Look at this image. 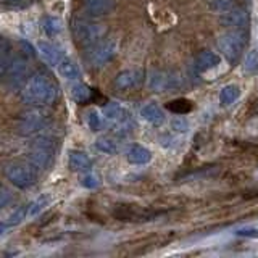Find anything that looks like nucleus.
<instances>
[{
    "label": "nucleus",
    "mask_w": 258,
    "mask_h": 258,
    "mask_svg": "<svg viewBox=\"0 0 258 258\" xmlns=\"http://www.w3.org/2000/svg\"><path fill=\"white\" fill-rule=\"evenodd\" d=\"M95 149L105 153V155H115L118 152V144L111 139V137H100L95 142Z\"/></svg>",
    "instance_id": "nucleus-24"
},
{
    "label": "nucleus",
    "mask_w": 258,
    "mask_h": 258,
    "mask_svg": "<svg viewBox=\"0 0 258 258\" xmlns=\"http://www.w3.org/2000/svg\"><path fill=\"white\" fill-rule=\"evenodd\" d=\"M126 158L133 165H147L152 160V153L142 145H131L126 150Z\"/></svg>",
    "instance_id": "nucleus-14"
},
{
    "label": "nucleus",
    "mask_w": 258,
    "mask_h": 258,
    "mask_svg": "<svg viewBox=\"0 0 258 258\" xmlns=\"http://www.w3.org/2000/svg\"><path fill=\"white\" fill-rule=\"evenodd\" d=\"M56 67H58L60 76L64 78V79H68V81H76L81 76V70L78 67V63L73 58H68V56L61 58Z\"/></svg>",
    "instance_id": "nucleus-16"
},
{
    "label": "nucleus",
    "mask_w": 258,
    "mask_h": 258,
    "mask_svg": "<svg viewBox=\"0 0 258 258\" xmlns=\"http://www.w3.org/2000/svg\"><path fill=\"white\" fill-rule=\"evenodd\" d=\"M208 7L215 13H226L236 7V0H210Z\"/></svg>",
    "instance_id": "nucleus-26"
},
{
    "label": "nucleus",
    "mask_w": 258,
    "mask_h": 258,
    "mask_svg": "<svg viewBox=\"0 0 258 258\" xmlns=\"http://www.w3.org/2000/svg\"><path fill=\"white\" fill-rule=\"evenodd\" d=\"M37 52L40 53V56L52 67H56L58 61L61 60V52L60 48L53 45L52 42H47V40H39L37 42Z\"/></svg>",
    "instance_id": "nucleus-13"
},
{
    "label": "nucleus",
    "mask_w": 258,
    "mask_h": 258,
    "mask_svg": "<svg viewBox=\"0 0 258 258\" xmlns=\"http://www.w3.org/2000/svg\"><path fill=\"white\" fill-rule=\"evenodd\" d=\"M239 94H240V91H239L237 86H234V84L224 86L221 89V94H220V102L223 105H232L239 99Z\"/></svg>",
    "instance_id": "nucleus-23"
},
{
    "label": "nucleus",
    "mask_w": 258,
    "mask_h": 258,
    "mask_svg": "<svg viewBox=\"0 0 258 258\" xmlns=\"http://www.w3.org/2000/svg\"><path fill=\"white\" fill-rule=\"evenodd\" d=\"M8 229V226L5 224V221H0V236H4V234L7 232Z\"/></svg>",
    "instance_id": "nucleus-36"
},
{
    "label": "nucleus",
    "mask_w": 258,
    "mask_h": 258,
    "mask_svg": "<svg viewBox=\"0 0 258 258\" xmlns=\"http://www.w3.org/2000/svg\"><path fill=\"white\" fill-rule=\"evenodd\" d=\"M245 44H247V36L240 29H232L231 32H226V34L220 36L216 42L218 50L231 63H236L239 60Z\"/></svg>",
    "instance_id": "nucleus-2"
},
{
    "label": "nucleus",
    "mask_w": 258,
    "mask_h": 258,
    "mask_svg": "<svg viewBox=\"0 0 258 258\" xmlns=\"http://www.w3.org/2000/svg\"><path fill=\"white\" fill-rule=\"evenodd\" d=\"M70 168L73 171H86V169L91 166V158H89L87 153L79 152V150H73L70 152Z\"/></svg>",
    "instance_id": "nucleus-18"
},
{
    "label": "nucleus",
    "mask_w": 258,
    "mask_h": 258,
    "mask_svg": "<svg viewBox=\"0 0 258 258\" xmlns=\"http://www.w3.org/2000/svg\"><path fill=\"white\" fill-rule=\"evenodd\" d=\"M166 107H168V110L177 113V115H184V113H187V111L192 110V103L189 100H185V99H177V100L169 102Z\"/></svg>",
    "instance_id": "nucleus-28"
},
{
    "label": "nucleus",
    "mask_w": 258,
    "mask_h": 258,
    "mask_svg": "<svg viewBox=\"0 0 258 258\" xmlns=\"http://www.w3.org/2000/svg\"><path fill=\"white\" fill-rule=\"evenodd\" d=\"M44 124H45V116L40 111L32 110V111L24 113L21 116L18 123V133L21 136H29L32 133L39 131V129H42Z\"/></svg>",
    "instance_id": "nucleus-10"
},
{
    "label": "nucleus",
    "mask_w": 258,
    "mask_h": 258,
    "mask_svg": "<svg viewBox=\"0 0 258 258\" xmlns=\"http://www.w3.org/2000/svg\"><path fill=\"white\" fill-rule=\"evenodd\" d=\"M28 216V207H21V208H16L15 212L7 218L5 220V224L8 226V229L10 228H15V226H18L24 221V218Z\"/></svg>",
    "instance_id": "nucleus-27"
},
{
    "label": "nucleus",
    "mask_w": 258,
    "mask_h": 258,
    "mask_svg": "<svg viewBox=\"0 0 258 258\" xmlns=\"http://www.w3.org/2000/svg\"><path fill=\"white\" fill-rule=\"evenodd\" d=\"M91 94H92V91L86 84L76 83L71 86V97H73V100L78 103H86L89 99H91Z\"/></svg>",
    "instance_id": "nucleus-21"
},
{
    "label": "nucleus",
    "mask_w": 258,
    "mask_h": 258,
    "mask_svg": "<svg viewBox=\"0 0 258 258\" xmlns=\"http://www.w3.org/2000/svg\"><path fill=\"white\" fill-rule=\"evenodd\" d=\"M116 53V42L115 40H105V42L95 44L92 50L89 52L87 60L94 68H100L105 63H108Z\"/></svg>",
    "instance_id": "nucleus-7"
},
{
    "label": "nucleus",
    "mask_w": 258,
    "mask_h": 258,
    "mask_svg": "<svg viewBox=\"0 0 258 258\" xmlns=\"http://www.w3.org/2000/svg\"><path fill=\"white\" fill-rule=\"evenodd\" d=\"M236 234L237 236H242V237L258 239V229H255V228H242V229H237Z\"/></svg>",
    "instance_id": "nucleus-33"
},
{
    "label": "nucleus",
    "mask_w": 258,
    "mask_h": 258,
    "mask_svg": "<svg viewBox=\"0 0 258 258\" xmlns=\"http://www.w3.org/2000/svg\"><path fill=\"white\" fill-rule=\"evenodd\" d=\"M244 71H247V73L258 71V50L248 52L247 58H245V64H244Z\"/></svg>",
    "instance_id": "nucleus-30"
},
{
    "label": "nucleus",
    "mask_w": 258,
    "mask_h": 258,
    "mask_svg": "<svg viewBox=\"0 0 258 258\" xmlns=\"http://www.w3.org/2000/svg\"><path fill=\"white\" fill-rule=\"evenodd\" d=\"M21 47L24 48V50H26L29 55H36V52H34V48H32L28 42H24V40H23V42H21Z\"/></svg>",
    "instance_id": "nucleus-35"
},
{
    "label": "nucleus",
    "mask_w": 258,
    "mask_h": 258,
    "mask_svg": "<svg viewBox=\"0 0 258 258\" xmlns=\"http://www.w3.org/2000/svg\"><path fill=\"white\" fill-rule=\"evenodd\" d=\"M220 64V56L213 52H202L196 58V68L197 71H208Z\"/></svg>",
    "instance_id": "nucleus-19"
},
{
    "label": "nucleus",
    "mask_w": 258,
    "mask_h": 258,
    "mask_svg": "<svg viewBox=\"0 0 258 258\" xmlns=\"http://www.w3.org/2000/svg\"><path fill=\"white\" fill-rule=\"evenodd\" d=\"M171 129H173V131H176V133H185L189 129V123L184 118L176 116L171 121Z\"/></svg>",
    "instance_id": "nucleus-32"
},
{
    "label": "nucleus",
    "mask_w": 258,
    "mask_h": 258,
    "mask_svg": "<svg viewBox=\"0 0 258 258\" xmlns=\"http://www.w3.org/2000/svg\"><path fill=\"white\" fill-rule=\"evenodd\" d=\"M29 165L36 169H45L53 160V141L50 137H39L29 152Z\"/></svg>",
    "instance_id": "nucleus-4"
},
{
    "label": "nucleus",
    "mask_w": 258,
    "mask_h": 258,
    "mask_svg": "<svg viewBox=\"0 0 258 258\" xmlns=\"http://www.w3.org/2000/svg\"><path fill=\"white\" fill-rule=\"evenodd\" d=\"M142 81V71L137 70H126L121 71L115 78V87L119 91H127V89L136 87Z\"/></svg>",
    "instance_id": "nucleus-12"
},
{
    "label": "nucleus",
    "mask_w": 258,
    "mask_h": 258,
    "mask_svg": "<svg viewBox=\"0 0 258 258\" xmlns=\"http://www.w3.org/2000/svg\"><path fill=\"white\" fill-rule=\"evenodd\" d=\"M103 118L105 121L116 124L119 129H124V131H129V127H131V113L118 102H110L103 108Z\"/></svg>",
    "instance_id": "nucleus-6"
},
{
    "label": "nucleus",
    "mask_w": 258,
    "mask_h": 258,
    "mask_svg": "<svg viewBox=\"0 0 258 258\" xmlns=\"http://www.w3.org/2000/svg\"><path fill=\"white\" fill-rule=\"evenodd\" d=\"M23 99L32 105H50L56 99V86L45 76H32L23 89Z\"/></svg>",
    "instance_id": "nucleus-1"
},
{
    "label": "nucleus",
    "mask_w": 258,
    "mask_h": 258,
    "mask_svg": "<svg viewBox=\"0 0 258 258\" xmlns=\"http://www.w3.org/2000/svg\"><path fill=\"white\" fill-rule=\"evenodd\" d=\"M5 174L13 185L20 189H26L36 181V173L32 166H26L21 163H10L5 168Z\"/></svg>",
    "instance_id": "nucleus-5"
},
{
    "label": "nucleus",
    "mask_w": 258,
    "mask_h": 258,
    "mask_svg": "<svg viewBox=\"0 0 258 258\" xmlns=\"http://www.w3.org/2000/svg\"><path fill=\"white\" fill-rule=\"evenodd\" d=\"M52 200H53L52 199V194H42V196H39L34 202H32L31 205H28V216L29 218L39 216L47 207H50Z\"/></svg>",
    "instance_id": "nucleus-20"
},
{
    "label": "nucleus",
    "mask_w": 258,
    "mask_h": 258,
    "mask_svg": "<svg viewBox=\"0 0 258 258\" xmlns=\"http://www.w3.org/2000/svg\"><path fill=\"white\" fill-rule=\"evenodd\" d=\"M42 29L47 36H55L63 29V21L56 16H45L42 20Z\"/></svg>",
    "instance_id": "nucleus-22"
},
{
    "label": "nucleus",
    "mask_w": 258,
    "mask_h": 258,
    "mask_svg": "<svg viewBox=\"0 0 258 258\" xmlns=\"http://www.w3.org/2000/svg\"><path fill=\"white\" fill-rule=\"evenodd\" d=\"M12 200V192L8 189H0V210Z\"/></svg>",
    "instance_id": "nucleus-34"
},
{
    "label": "nucleus",
    "mask_w": 258,
    "mask_h": 258,
    "mask_svg": "<svg viewBox=\"0 0 258 258\" xmlns=\"http://www.w3.org/2000/svg\"><path fill=\"white\" fill-rule=\"evenodd\" d=\"M8 56H10V45H8L4 39H0V78L5 75L8 67Z\"/></svg>",
    "instance_id": "nucleus-29"
},
{
    "label": "nucleus",
    "mask_w": 258,
    "mask_h": 258,
    "mask_svg": "<svg viewBox=\"0 0 258 258\" xmlns=\"http://www.w3.org/2000/svg\"><path fill=\"white\" fill-rule=\"evenodd\" d=\"M81 184H83V187L86 189H95L97 185L100 184V177L95 173H86L81 176Z\"/></svg>",
    "instance_id": "nucleus-31"
},
{
    "label": "nucleus",
    "mask_w": 258,
    "mask_h": 258,
    "mask_svg": "<svg viewBox=\"0 0 258 258\" xmlns=\"http://www.w3.org/2000/svg\"><path fill=\"white\" fill-rule=\"evenodd\" d=\"M141 116L145 121H147V123L155 124V126L161 124L165 121V113H163V110H161L158 105L153 103V102L144 105V107L141 108Z\"/></svg>",
    "instance_id": "nucleus-15"
},
{
    "label": "nucleus",
    "mask_w": 258,
    "mask_h": 258,
    "mask_svg": "<svg viewBox=\"0 0 258 258\" xmlns=\"http://www.w3.org/2000/svg\"><path fill=\"white\" fill-rule=\"evenodd\" d=\"M29 75V64L24 56H15L13 60H10L5 71L7 81L12 86H20L24 79Z\"/></svg>",
    "instance_id": "nucleus-9"
},
{
    "label": "nucleus",
    "mask_w": 258,
    "mask_h": 258,
    "mask_svg": "<svg viewBox=\"0 0 258 258\" xmlns=\"http://www.w3.org/2000/svg\"><path fill=\"white\" fill-rule=\"evenodd\" d=\"M86 10L92 16H105L111 12L113 0H84Z\"/></svg>",
    "instance_id": "nucleus-17"
},
{
    "label": "nucleus",
    "mask_w": 258,
    "mask_h": 258,
    "mask_svg": "<svg viewBox=\"0 0 258 258\" xmlns=\"http://www.w3.org/2000/svg\"><path fill=\"white\" fill-rule=\"evenodd\" d=\"M221 24L226 28H231V29H242L245 28L248 24V13L244 8H237L234 7L232 10L226 12L221 16Z\"/></svg>",
    "instance_id": "nucleus-11"
},
{
    "label": "nucleus",
    "mask_w": 258,
    "mask_h": 258,
    "mask_svg": "<svg viewBox=\"0 0 258 258\" xmlns=\"http://www.w3.org/2000/svg\"><path fill=\"white\" fill-rule=\"evenodd\" d=\"M181 86V78L174 75V73H166V71H155L152 73L149 78V87L155 92H166V91H174Z\"/></svg>",
    "instance_id": "nucleus-8"
},
{
    "label": "nucleus",
    "mask_w": 258,
    "mask_h": 258,
    "mask_svg": "<svg viewBox=\"0 0 258 258\" xmlns=\"http://www.w3.org/2000/svg\"><path fill=\"white\" fill-rule=\"evenodd\" d=\"M7 4H12V5H20V4H23L24 0H5Z\"/></svg>",
    "instance_id": "nucleus-37"
},
{
    "label": "nucleus",
    "mask_w": 258,
    "mask_h": 258,
    "mask_svg": "<svg viewBox=\"0 0 258 258\" xmlns=\"http://www.w3.org/2000/svg\"><path fill=\"white\" fill-rule=\"evenodd\" d=\"M87 126L91 131L94 133H99L105 127V118L102 113H99L97 110H91L87 113Z\"/></svg>",
    "instance_id": "nucleus-25"
},
{
    "label": "nucleus",
    "mask_w": 258,
    "mask_h": 258,
    "mask_svg": "<svg viewBox=\"0 0 258 258\" xmlns=\"http://www.w3.org/2000/svg\"><path fill=\"white\" fill-rule=\"evenodd\" d=\"M71 31L79 45H92L99 42V39L105 34V26L99 23H92L87 20H75L71 23Z\"/></svg>",
    "instance_id": "nucleus-3"
}]
</instances>
